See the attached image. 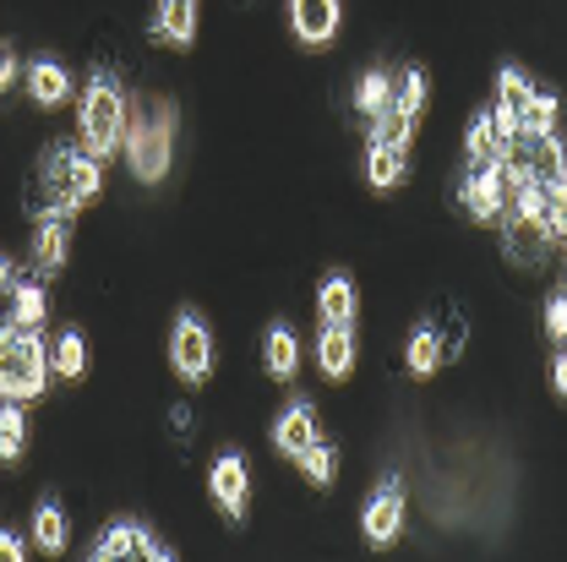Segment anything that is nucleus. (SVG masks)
I'll return each instance as SVG.
<instances>
[{
    "label": "nucleus",
    "instance_id": "3",
    "mask_svg": "<svg viewBox=\"0 0 567 562\" xmlns=\"http://www.w3.org/2000/svg\"><path fill=\"white\" fill-rule=\"evenodd\" d=\"M169 153H175V110L158 104L153 115H142L137 126L126 132V159H132V175L142 186H158L169 175Z\"/></svg>",
    "mask_w": 567,
    "mask_h": 562
},
{
    "label": "nucleus",
    "instance_id": "6",
    "mask_svg": "<svg viewBox=\"0 0 567 562\" xmlns=\"http://www.w3.org/2000/svg\"><path fill=\"white\" fill-rule=\"evenodd\" d=\"M87 558L93 562H110V558H158L169 562L175 552L169 546H158V535L147 530V524H137V519H126V524H110V530H99V541L87 546Z\"/></svg>",
    "mask_w": 567,
    "mask_h": 562
},
{
    "label": "nucleus",
    "instance_id": "11",
    "mask_svg": "<svg viewBox=\"0 0 567 562\" xmlns=\"http://www.w3.org/2000/svg\"><path fill=\"white\" fill-rule=\"evenodd\" d=\"M274 442H279L289 459H295L300 448H311V442H317V405H311V399L284 405L279 421H274Z\"/></svg>",
    "mask_w": 567,
    "mask_h": 562
},
{
    "label": "nucleus",
    "instance_id": "27",
    "mask_svg": "<svg viewBox=\"0 0 567 562\" xmlns=\"http://www.w3.org/2000/svg\"><path fill=\"white\" fill-rule=\"evenodd\" d=\"M502 132H496V121H492V110H481L475 121H470V137H464V153L470 159H502Z\"/></svg>",
    "mask_w": 567,
    "mask_h": 562
},
{
    "label": "nucleus",
    "instance_id": "13",
    "mask_svg": "<svg viewBox=\"0 0 567 562\" xmlns=\"http://www.w3.org/2000/svg\"><path fill=\"white\" fill-rule=\"evenodd\" d=\"M28 99H33L39 110L66 104L71 99V71L61 67V61H50V55H39V61L28 67Z\"/></svg>",
    "mask_w": 567,
    "mask_h": 562
},
{
    "label": "nucleus",
    "instance_id": "26",
    "mask_svg": "<svg viewBox=\"0 0 567 562\" xmlns=\"http://www.w3.org/2000/svg\"><path fill=\"white\" fill-rule=\"evenodd\" d=\"M50 371H55V377H66V382H76V377L87 371V345H82V334H71V328H66V334L55 339Z\"/></svg>",
    "mask_w": 567,
    "mask_h": 562
},
{
    "label": "nucleus",
    "instance_id": "5",
    "mask_svg": "<svg viewBox=\"0 0 567 562\" xmlns=\"http://www.w3.org/2000/svg\"><path fill=\"white\" fill-rule=\"evenodd\" d=\"M464 208L475 224H502L507 218V186H502V159H470L464 175Z\"/></svg>",
    "mask_w": 567,
    "mask_h": 562
},
{
    "label": "nucleus",
    "instance_id": "2",
    "mask_svg": "<svg viewBox=\"0 0 567 562\" xmlns=\"http://www.w3.org/2000/svg\"><path fill=\"white\" fill-rule=\"evenodd\" d=\"M121 142H126V88L110 71H93L82 93V147L110 159Z\"/></svg>",
    "mask_w": 567,
    "mask_h": 562
},
{
    "label": "nucleus",
    "instance_id": "17",
    "mask_svg": "<svg viewBox=\"0 0 567 562\" xmlns=\"http://www.w3.org/2000/svg\"><path fill=\"white\" fill-rule=\"evenodd\" d=\"M262 366H268V377H279L289 382L295 371H300V345H295V334L289 328H268V339H262Z\"/></svg>",
    "mask_w": 567,
    "mask_h": 562
},
{
    "label": "nucleus",
    "instance_id": "14",
    "mask_svg": "<svg viewBox=\"0 0 567 562\" xmlns=\"http://www.w3.org/2000/svg\"><path fill=\"white\" fill-rule=\"evenodd\" d=\"M404 170H410V147H399V142H377L371 137V147H365V181L371 186H399L404 181Z\"/></svg>",
    "mask_w": 567,
    "mask_h": 562
},
{
    "label": "nucleus",
    "instance_id": "31",
    "mask_svg": "<svg viewBox=\"0 0 567 562\" xmlns=\"http://www.w3.org/2000/svg\"><path fill=\"white\" fill-rule=\"evenodd\" d=\"M546 339L567 345V295H557V300L546 306Z\"/></svg>",
    "mask_w": 567,
    "mask_h": 562
},
{
    "label": "nucleus",
    "instance_id": "16",
    "mask_svg": "<svg viewBox=\"0 0 567 562\" xmlns=\"http://www.w3.org/2000/svg\"><path fill=\"white\" fill-rule=\"evenodd\" d=\"M354 279L350 274H328V279L317 284V311H322V323H354Z\"/></svg>",
    "mask_w": 567,
    "mask_h": 562
},
{
    "label": "nucleus",
    "instance_id": "25",
    "mask_svg": "<svg viewBox=\"0 0 567 562\" xmlns=\"http://www.w3.org/2000/svg\"><path fill=\"white\" fill-rule=\"evenodd\" d=\"M404 360H410V371H415V377H431V371L442 366V334H436V328H415Z\"/></svg>",
    "mask_w": 567,
    "mask_h": 562
},
{
    "label": "nucleus",
    "instance_id": "35",
    "mask_svg": "<svg viewBox=\"0 0 567 562\" xmlns=\"http://www.w3.org/2000/svg\"><path fill=\"white\" fill-rule=\"evenodd\" d=\"M551 382H557V394L567 399V350L557 355V366H551Z\"/></svg>",
    "mask_w": 567,
    "mask_h": 562
},
{
    "label": "nucleus",
    "instance_id": "15",
    "mask_svg": "<svg viewBox=\"0 0 567 562\" xmlns=\"http://www.w3.org/2000/svg\"><path fill=\"white\" fill-rule=\"evenodd\" d=\"M317 360L328 371V382H344L354 366V339L344 323H322V339H317Z\"/></svg>",
    "mask_w": 567,
    "mask_h": 562
},
{
    "label": "nucleus",
    "instance_id": "21",
    "mask_svg": "<svg viewBox=\"0 0 567 562\" xmlns=\"http://www.w3.org/2000/svg\"><path fill=\"white\" fill-rule=\"evenodd\" d=\"M22 448H28V416H22L17 399H6L0 405V464H17Z\"/></svg>",
    "mask_w": 567,
    "mask_h": 562
},
{
    "label": "nucleus",
    "instance_id": "36",
    "mask_svg": "<svg viewBox=\"0 0 567 562\" xmlns=\"http://www.w3.org/2000/svg\"><path fill=\"white\" fill-rule=\"evenodd\" d=\"M11 284H17V268H11V257H0V295H11Z\"/></svg>",
    "mask_w": 567,
    "mask_h": 562
},
{
    "label": "nucleus",
    "instance_id": "18",
    "mask_svg": "<svg viewBox=\"0 0 567 562\" xmlns=\"http://www.w3.org/2000/svg\"><path fill=\"white\" fill-rule=\"evenodd\" d=\"M99 186H104V170H99V153H87V147H76L66 164V192L87 208L93 197H99Z\"/></svg>",
    "mask_w": 567,
    "mask_h": 562
},
{
    "label": "nucleus",
    "instance_id": "19",
    "mask_svg": "<svg viewBox=\"0 0 567 562\" xmlns=\"http://www.w3.org/2000/svg\"><path fill=\"white\" fill-rule=\"evenodd\" d=\"M295 464L306 470V481H311V487H333V481H339V448H333V442H322V437H317L311 448H300V453H295Z\"/></svg>",
    "mask_w": 567,
    "mask_h": 562
},
{
    "label": "nucleus",
    "instance_id": "32",
    "mask_svg": "<svg viewBox=\"0 0 567 562\" xmlns=\"http://www.w3.org/2000/svg\"><path fill=\"white\" fill-rule=\"evenodd\" d=\"M458 350H464V317H447V328H442V360H453Z\"/></svg>",
    "mask_w": 567,
    "mask_h": 562
},
{
    "label": "nucleus",
    "instance_id": "9",
    "mask_svg": "<svg viewBox=\"0 0 567 562\" xmlns=\"http://www.w3.org/2000/svg\"><path fill=\"white\" fill-rule=\"evenodd\" d=\"M71 218H76V213H66V208H39V241H33V263H39V274H61V268H66Z\"/></svg>",
    "mask_w": 567,
    "mask_h": 562
},
{
    "label": "nucleus",
    "instance_id": "4",
    "mask_svg": "<svg viewBox=\"0 0 567 562\" xmlns=\"http://www.w3.org/2000/svg\"><path fill=\"white\" fill-rule=\"evenodd\" d=\"M169 360L181 371V382H208L213 371V334L197 311H181L175 317V334H169Z\"/></svg>",
    "mask_w": 567,
    "mask_h": 562
},
{
    "label": "nucleus",
    "instance_id": "34",
    "mask_svg": "<svg viewBox=\"0 0 567 562\" xmlns=\"http://www.w3.org/2000/svg\"><path fill=\"white\" fill-rule=\"evenodd\" d=\"M11 82H17V55L0 44V88H11Z\"/></svg>",
    "mask_w": 567,
    "mask_h": 562
},
{
    "label": "nucleus",
    "instance_id": "20",
    "mask_svg": "<svg viewBox=\"0 0 567 562\" xmlns=\"http://www.w3.org/2000/svg\"><path fill=\"white\" fill-rule=\"evenodd\" d=\"M388 104H393V76H388V71H365V76L354 82V110H360L365 121H377Z\"/></svg>",
    "mask_w": 567,
    "mask_h": 562
},
{
    "label": "nucleus",
    "instance_id": "23",
    "mask_svg": "<svg viewBox=\"0 0 567 562\" xmlns=\"http://www.w3.org/2000/svg\"><path fill=\"white\" fill-rule=\"evenodd\" d=\"M44 311H50V300H44V284H33V279L11 284V323H22V328H39V323H44Z\"/></svg>",
    "mask_w": 567,
    "mask_h": 562
},
{
    "label": "nucleus",
    "instance_id": "33",
    "mask_svg": "<svg viewBox=\"0 0 567 562\" xmlns=\"http://www.w3.org/2000/svg\"><path fill=\"white\" fill-rule=\"evenodd\" d=\"M0 562H22V541L11 530H0Z\"/></svg>",
    "mask_w": 567,
    "mask_h": 562
},
{
    "label": "nucleus",
    "instance_id": "8",
    "mask_svg": "<svg viewBox=\"0 0 567 562\" xmlns=\"http://www.w3.org/2000/svg\"><path fill=\"white\" fill-rule=\"evenodd\" d=\"M208 492H213V502L224 508V519H235V524L246 519V502H251V470H246L240 453H218V459H213Z\"/></svg>",
    "mask_w": 567,
    "mask_h": 562
},
{
    "label": "nucleus",
    "instance_id": "28",
    "mask_svg": "<svg viewBox=\"0 0 567 562\" xmlns=\"http://www.w3.org/2000/svg\"><path fill=\"white\" fill-rule=\"evenodd\" d=\"M425 93H431V82H425V71H421V67H410V71H404V76H399V88H393V104H399L404 115H415V121H421Z\"/></svg>",
    "mask_w": 567,
    "mask_h": 562
},
{
    "label": "nucleus",
    "instance_id": "30",
    "mask_svg": "<svg viewBox=\"0 0 567 562\" xmlns=\"http://www.w3.org/2000/svg\"><path fill=\"white\" fill-rule=\"evenodd\" d=\"M546 229L567 241V181L563 186H546Z\"/></svg>",
    "mask_w": 567,
    "mask_h": 562
},
{
    "label": "nucleus",
    "instance_id": "10",
    "mask_svg": "<svg viewBox=\"0 0 567 562\" xmlns=\"http://www.w3.org/2000/svg\"><path fill=\"white\" fill-rule=\"evenodd\" d=\"M339 0H289V22H295V39L300 44H328L333 33H339Z\"/></svg>",
    "mask_w": 567,
    "mask_h": 562
},
{
    "label": "nucleus",
    "instance_id": "29",
    "mask_svg": "<svg viewBox=\"0 0 567 562\" xmlns=\"http://www.w3.org/2000/svg\"><path fill=\"white\" fill-rule=\"evenodd\" d=\"M496 99H502V104L518 115V110L535 99V88H529V76H524L518 67H502V71H496Z\"/></svg>",
    "mask_w": 567,
    "mask_h": 562
},
{
    "label": "nucleus",
    "instance_id": "1",
    "mask_svg": "<svg viewBox=\"0 0 567 562\" xmlns=\"http://www.w3.org/2000/svg\"><path fill=\"white\" fill-rule=\"evenodd\" d=\"M50 382V355L44 339L22 323L0 328V399H17V405H33Z\"/></svg>",
    "mask_w": 567,
    "mask_h": 562
},
{
    "label": "nucleus",
    "instance_id": "22",
    "mask_svg": "<svg viewBox=\"0 0 567 562\" xmlns=\"http://www.w3.org/2000/svg\"><path fill=\"white\" fill-rule=\"evenodd\" d=\"M33 541H39L44 552H66V513H61L55 497L39 502V513H33Z\"/></svg>",
    "mask_w": 567,
    "mask_h": 562
},
{
    "label": "nucleus",
    "instance_id": "7",
    "mask_svg": "<svg viewBox=\"0 0 567 562\" xmlns=\"http://www.w3.org/2000/svg\"><path fill=\"white\" fill-rule=\"evenodd\" d=\"M360 530H365L371 546H393V541H399V530H404V481H399V476H388V481L371 492L365 513H360Z\"/></svg>",
    "mask_w": 567,
    "mask_h": 562
},
{
    "label": "nucleus",
    "instance_id": "12",
    "mask_svg": "<svg viewBox=\"0 0 567 562\" xmlns=\"http://www.w3.org/2000/svg\"><path fill=\"white\" fill-rule=\"evenodd\" d=\"M153 39L186 50V44L197 39V0H158V11H153Z\"/></svg>",
    "mask_w": 567,
    "mask_h": 562
},
{
    "label": "nucleus",
    "instance_id": "24",
    "mask_svg": "<svg viewBox=\"0 0 567 562\" xmlns=\"http://www.w3.org/2000/svg\"><path fill=\"white\" fill-rule=\"evenodd\" d=\"M518 132H524V137H546V132H557V93H540V88H535V99L518 110Z\"/></svg>",
    "mask_w": 567,
    "mask_h": 562
}]
</instances>
